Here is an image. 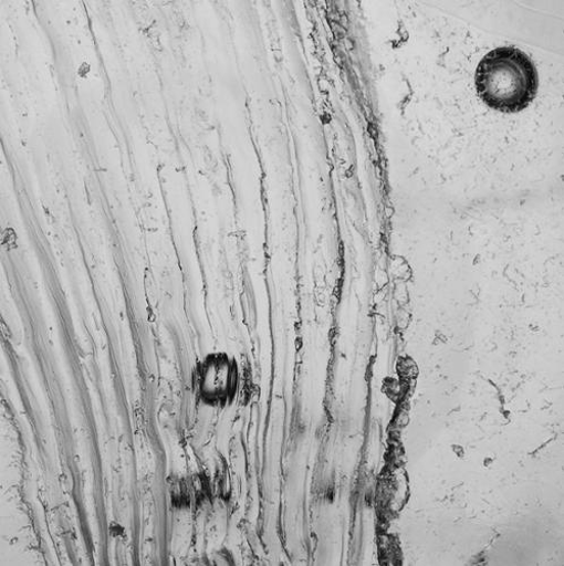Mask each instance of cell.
<instances>
[{"mask_svg":"<svg viewBox=\"0 0 564 566\" xmlns=\"http://www.w3.org/2000/svg\"><path fill=\"white\" fill-rule=\"evenodd\" d=\"M479 97L490 108L513 114L526 109L539 90V73L528 54L501 46L479 64L476 76Z\"/></svg>","mask_w":564,"mask_h":566,"instance_id":"obj_1","label":"cell"},{"mask_svg":"<svg viewBox=\"0 0 564 566\" xmlns=\"http://www.w3.org/2000/svg\"><path fill=\"white\" fill-rule=\"evenodd\" d=\"M198 387L202 399L209 405H226L239 387L237 361L226 354L209 355L199 366Z\"/></svg>","mask_w":564,"mask_h":566,"instance_id":"obj_2","label":"cell"}]
</instances>
